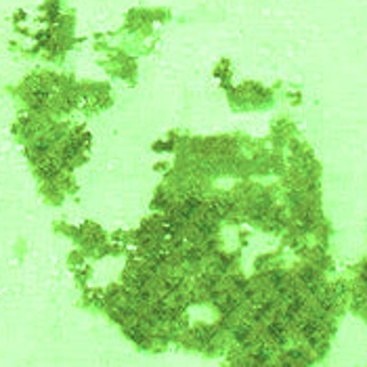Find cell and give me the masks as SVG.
I'll return each instance as SVG.
<instances>
[{"label": "cell", "mask_w": 367, "mask_h": 367, "mask_svg": "<svg viewBox=\"0 0 367 367\" xmlns=\"http://www.w3.org/2000/svg\"><path fill=\"white\" fill-rule=\"evenodd\" d=\"M204 248L202 246H189L187 250H185V254H183V258H185L187 262H199L204 258Z\"/></svg>", "instance_id": "cell-1"}, {"label": "cell", "mask_w": 367, "mask_h": 367, "mask_svg": "<svg viewBox=\"0 0 367 367\" xmlns=\"http://www.w3.org/2000/svg\"><path fill=\"white\" fill-rule=\"evenodd\" d=\"M212 336H214V331H212L210 328H197V330L193 331V338L199 342V344H206V342H210Z\"/></svg>", "instance_id": "cell-2"}]
</instances>
